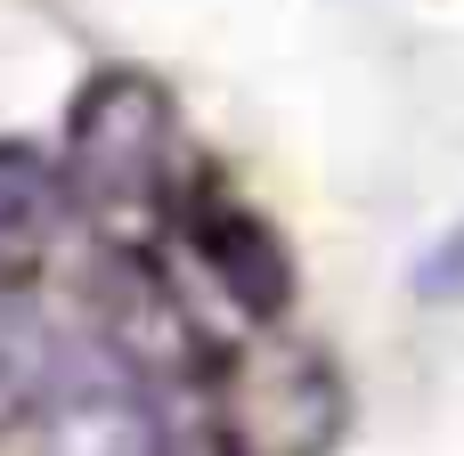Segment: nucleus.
<instances>
[{"instance_id": "obj_4", "label": "nucleus", "mask_w": 464, "mask_h": 456, "mask_svg": "<svg viewBox=\"0 0 464 456\" xmlns=\"http://www.w3.org/2000/svg\"><path fill=\"white\" fill-rule=\"evenodd\" d=\"M65 212V179L33 155V147H0V253L41 245Z\"/></svg>"}, {"instance_id": "obj_2", "label": "nucleus", "mask_w": 464, "mask_h": 456, "mask_svg": "<svg viewBox=\"0 0 464 456\" xmlns=\"http://www.w3.org/2000/svg\"><path fill=\"white\" fill-rule=\"evenodd\" d=\"M41 456H171L163 408L139 383V359L57 367L41 400Z\"/></svg>"}, {"instance_id": "obj_3", "label": "nucleus", "mask_w": 464, "mask_h": 456, "mask_svg": "<svg viewBox=\"0 0 464 456\" xmlns=\"http://www.w3.org/2000/svg\"><path fill=\"white\" fill-rule=\"evenodd\" d=\"M196 261L212 269V286L245 310V318H277L285 294H294V269H285V245L237 212V204H204L196 212Z\"/></svg>"}, {"instance_id": "obj_1", "label": "nucleus", "mask_w": 464, "mask_h": 456, "mask_svg": "<svg viewBox=\"0 0 464 456\" xmlns=\"http://www.w3.org/2000/svg\"><path fill=\"white\" fill-rule=\"evenodd\" d=\"M73 196L90 212H155L171 196V98L147 73H98L73 98Z\"/></svg>"}]
</instances>
